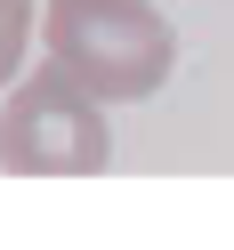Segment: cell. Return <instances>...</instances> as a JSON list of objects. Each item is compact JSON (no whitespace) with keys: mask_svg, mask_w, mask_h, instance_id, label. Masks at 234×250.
<instances>
[{"mask_svg":"<svg viewBox=\"0 0 234 250\" xmlns=\"http://www.w3.org/2000/svg\"><path fill=\"white\" fill-rule=\"evenodd\" d=\"M113 162L105 97H89L65 65H41L0 105V169L17 178H97Z\"/></svg>","mask_w":234,"mask_h":250,"instance_id":"2","label":"cell"},{"mask_svg":"<svg viewBox=\"0 0 234 250\" xmlns=\"http://www.w3.org/2000/svg\"><path fill=\"white\" fill-rule=\"evenodd\" d=\"M41 41L49 65L105 105H146L178 65V33L153 0H41Z\"/></svg>","mask_w":234,"mask_h":250,"instance_id":"1","label":"cell"},{"mask_svg":"<svg viewBox=\"0 0 234 250\" xmlns=\"http://www.w3.org/2000/svg\"><path fill=\"white\" fill-rule=\"evenodd\" d=\"M41 33V0H0V89L24 81V49Z\"/></svg>","mask_w":234,"mask_h":250,"instance_id":"3","label":"cell"}]
</instances>
